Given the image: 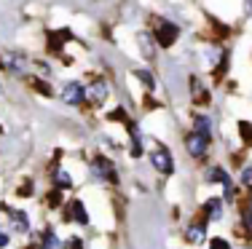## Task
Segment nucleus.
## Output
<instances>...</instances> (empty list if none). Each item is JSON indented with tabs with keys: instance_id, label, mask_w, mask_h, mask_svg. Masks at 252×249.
<instances>
[{
	"instance_id": "nucleus-19",
	"label": "nucleus",
	"mask_w": 252,
	"mask_h": 249,
	"mask_svg": "<svg viewBox=\"0 0 252 249\" xmlns=\"http://www.w3.org/2000/svg\"><path fill=\"white\" fill-rule=\"evenodd\" d=\"M54 180H57L59 188H70V185H73V180H70L67 171H57V177H54Z\"/></svg>"
},
{
	"instance_id": "nucleus-24",
	"label": "nucleus",
	"mask_w": 252,
	"mask_h": 249,
	"mask_svg": "<svg viewBox=\"0 0 252 249\" xmlns=\"http://www.w3.org/2000/svg\"><path fill=\"white\" fill-rule=\"evenodd\" d=\"M35 88H38V91H43V94H51V88L46 86V81H35Z\"/></svg>"
},
{
	"instance_id": "nucleus-23",
	"label": "nucleus",
	"mask_w": 252,
	"mask_h": 249,
	"mask_svg": "<svg viewBox=\"0 0 252 249\" xmlns=\"http://www.w3.org/2000/svg\"><path fill=\"white\" fill-rule=\"evenodd\" d=\"M64 249H83V241L81 239H70L67 244H64Z\"/></svg>"
},
{
	"instance_id": "nucleus-10",
	"label": "nucleus",
	"mask_w": 252,
	"mask_h": 249,
	"mask_svg": "<svg viewBox=\"0 0 252 249\" xmlns=\"http://www.w3.org/2000/svg\"><path fill=\"white\" fill-rule=\"evenodd\" d=\"M126 129H129V134H131V156L140 158V156H142V137H140V129H137V123H131V121H126Z\"/></svg>"
},
{
	"instance_id": "nucleus-7",
	"label": "nucleus",
	"mask_w": 252,
	"mask_h": 249,
	"mask_svg": "<svg viewBox=\"0 0 252 249\" xmlns=\"http://www.w3.org/2000/svg\"><path fill=\"white\" fill-rule=\"evenodd\" d=\"M204 215H207V220L218 222L220 217H223V198H209L207 204H204Z\"/></svg>"
},
{
	"instance_id": "nucleus-9",
	"label": "nucleus",
	"mask_w": 252,
	"mask_h": 249,
	"mask_svg": "<svg viewBox=\"0 0 252 249\" xmlns=\"http://www.w3.org/2000/svg\"><path fill=\"white\" fill-rule=\"evenodd\" d=\"M67 217L75 220V222H81V225L89 222V212H86V206H83L81 201H73V204L67 206Z\"/></svg>"
},
{
	"instance_id": "nucleus-2",
	"label": "nucleus",
	"mask_w": 252,
	"mask_h": 249,
	"mask_svg": "<svg viewBox=\"0 0 252 249\" xmlns=\"http://www.w3.org/2000/svg\"><path fill=\"white\" fill-rule=\"evenodd\" d=\"M177 35H180V27L175 25V22H161L153 38H156V43H158L161 49H169V46L177 40Z\"/></svg>"
},
{
	"instance_id": "nucleus-26",
	"label": "nucleus",
	"mask_w": 252,
	"mask_h": 249,
	"mask_svg": "<svg viewBox=\"0 0 252 249\" xmlns=\"http://www.w3.org/2000/svg\"><path fill=\"white\" fill-rule=\"evenodd\" d=\"M244 14L252 16V0H244Z\"/></svg>"
},
{
	"instance_id": "nucleus-22",
	"label": "nucleus",
	"mask_w": 252,
	"mask_h": 249,
	"mask_svg": "<svg viewBox=\"0 0 252 249\" xmlns=\"http://www.w3.org/2000/svg\"><path fill=\"white\" fill-rule=\"evenodd\" d=\"M209 249H231V247H228L225 239H212L209 241Z\"/></svg>"
},
{
	"instance_id": "nucleus-12",
	"label": "nucleus",
	"mask_w": 252,
	"mask_h": 249,
	"mask_svg": "<svg viewBox=\"0 0 252 249\" xmlns=\"http://www.w3.org/2000/svg\"><path fill=\"white\" fill-rule=\"evenodd\" d=\"M11 220H14V230H19V233H27L30 230V222H27L25 212H11Z\"/></svg>"
},
{
	"instance_id": "nucleus-6",
	"label": "nucleus",
	"mask_w": 252,
	"mask_h": 249,
	"mask_svg": "<svg viewBox=\"0 0 252 249\" xmlns=\"http://www.w3.org/2000/svg\"><path fill=\"white\" fill-rule=\"evenodd\" d=\"M86 99L94 102V105H102L107 99V83L105 81H94L92 86L86 88Z\"/></svg>"
},
{
	"instance_id": "nucleus-17",
	"label": "nucleus",
	"mask_w": 252,
	"mask_h": 249,
	"mask_svg": "<svg viewBox=\"0 0 252 249\" xmlns=\"http://www.w3.org/2000/svg\"><path fill=\"white\" fill-rule=\"evenodd\" d=\"M134 75H137V78H140L142 83H145V86H148V88H156V78H153V75H151V73H148V70H137V73H134Z\"/></svg>"
},
{
	"instance_id": "nucleus-1",
	"label": "nucleus",
	"mask_w": 252,
	"mask_h": 249,
	"mask_svg": "<svg viewBox=\"0 0 252 249\" xmlns=\"http://www.w3.org/2000/svg\"><path fill=\"white\" fill-rule=\"evenodd\" d=\"M62 102L64 105H70V108H78V105L86 99V88H83V83H78V81H70V83H64L62 86Z\"/></svg>"
},
{
	"instance_id": "nucleus-21",
	"label": "nucleus",
	"mask_w": 252,
	"mask_h": 249,
	"mask_svg": "<svg viewBox=\"0 0 252 249\" xmlns=\"http://www.w3.org/2000/svg\"><path fill=\"white\" fill-rule=\"evenodd\" d=\"M244 225H247V230L252 233V201L244 206Z\"/></svg>"
},
{
	"instance_id": "nucleus-5",
	"label": "nucleus",
	"mask_w": 252,
	"mask_h": 249,
	"mask_svg": "<svg viewBox=\"0 0 252 249\" xmlns=\"http://www.w3.org/2000/svg\"><path fill=\"white\" fill-rule=\"evenodd\" d=\"M92 171L94 177H99V180H107V182H118V174H116V166L107 161L105 156H99L97 161L92 164Z\"/></svg>"
},
{
	"instance_id": "nucleus-4",
	"label": "nucleus",
	"mask_w": 252,
	"mask_h": 249,
	"mask_svg": "<svg viewBox=\"0 0 252 249\" xmlns=\"http://www.w3.org/2000/svg\"><path fill=\"white\" fill-rule=\"evenodd\" d=\"M151 164L161 171V174H172V171H175V161H172V153H169V150H164V147H158V150H153V153H151Z\"/></svg>"
},
{
	"instance_id": "nucleus-20",
	"label": "nucleus",
	"mask_w": 252,
	"mask_h": 249,
	"mask_svg": "<svg viewBox=\"0 0 252 249\" xmlns=\"http://www.w3.org/2000/svg\"><path fill=\"white\" fill-rule=\"evenodd\" d=\"M242 185H244V188H250V191H252V166H247V169L242 171Z\"/></svg>"
},
{
	"instance_id": "nucleus-25",
	"label": "nucleus",
	"mask_w": 252,
	"mask_h": 249,
	"mask_svg": "<svg viewBox=\"0 0 252 249\" xmlns=\"http://www.w3.org/2000/svg\"><path fill=\"white\" fill-rule=\"evenodd\" d=\"M49 204H51V206H57V204H59V191H54V193L49 195Z\"/></svg>"
},
{
	"instance_id": "nucleus-13",
	"label": "nucleus",
	"mask_w": 252,
	"mask_h": 249,
	"mask_svg": "<svg viewBox=\"0 0 252 249\" xmlns=\"http://www.w3.org/2000/svg\"><path fill=\"white\" fill-rule=\"evenodd\" d=\"M153 35H140V46H142V54H145L148 59L156 56V43H153Z\"/></svg>"
},
{
	"instance_id": "nucleus-15",
	"label": "nucleus",
	"mask_w": 252,
	"mask_h": 249,
	"mask_svg": "<svg viewBox=\"0 0 252 249\" xmlns=\"http://www.w3.org/2000/svg\"><path fill=\"white\" fill-rule=\"evenodd\" d=\"M207 180H209V182H223V185H228V182H231V177L225 174V169L215 166V169H209V171H207Z\"/></svg>"
},
{
	"instance_id": "nucleus-8",
	"label": "nucleus",
	"mask_w": 252,
	"mask_h": 249,
	"mask_svg": "<svg viewBox=\"0 0 252 249\" xmlns=\"http://www.w3.org/2000/svg\"><path fill=\"white\" fill-rule=\"evenodd\" d=\"M5 67H8L11 75H25L27 73V59L22 54H11L8 62H5Z\"/></svg>"
},
{
	"instance_id": "nucleus-27",
	"label": "nucleus",
	"mask_w": 252,
	"mask_h": 249,
	"mask_svg": "<svg viewBox=\"0 0 252 249\" xmlns=\"http://www.w3.org/2000/svg\"><path fill=\"white\" fill-rule=\"evenodd\" d=\"M0 67H3V62H0Z\"/></svg>"
},
{
	"instance_id": "nucleus-14",
	"label": "nucleus",
	"mask_w": 252,
	"mask_h": 249,
	"mask_svg": "<svg viewBox=\"0 0 252 249\" xmlns=\"http://www.w3.org/2000/svg\"><path fill=\"white\" fill-rule=\"evenodd\" d=\"M188 241L190 244H201L204 241V222H193L188 228Z\"/></svg>"
},
{
	"instance_id": "nucleus-3",
	"label": "nucleus",
	"mask_w": 252,
	"mask_h": 249,
	"mask_svg": "<svg viewBox=\"0 0 252 249\" xmlns=\"http://www.w3.org/2000/svg\"><path fill=\"white\" fill-rule=\"evenodd\" d=\"M209 142H212V137L199 134V132H190L188 137H185V147H188V153H190L193 158H201L204 153L209 150Z\"/></svg>"
},
{
	"instance_id": "nucleus-11",
	"label": "nucleus",
	"mask_w": 252,
	"mask_h": 249,
	"mask_svg": "<svg viewBox=\"0 0 252 249\" xmlns=\"http://www.w3.org/2000/svg\"><path fill=\"white\" fill-rule=\"evenodd\" d=\"M193 132L212 137V121H209L207 115H193Z\"/></svg>"
},
{
	"instance_id": "nucleus-18",
	"label": "nucleus",
	"mask_w": 252,
	"mask_h": 249,
	"mask_svg": "<svg viewBox=\"0 0 252 249\" xmlns=\"http://www.w3.org/2000/svg\"><path fill=\"white\" fill-rule=\"evenodd\" d=\"M239 132H242V139L247 142V145H252V123L242 121V123H239Z\"/></svg>"
},
{
	"instance_id": "nucleus-16",
	"label": "nucleus",
	"mask_w": 252,
	"mask_h": 249,
	"mask_svg": "<svg viewBox=\"0 0 252 249\" xmlns=\"http://www.w3.org/2000/svg\"><path fill=\"white\" fill-rule=\"evenodd\" d=\"M40 249H62V244H59V239L54 236V230H46V233H43V241H40Z\"/></svg>"
}]
</instances>
